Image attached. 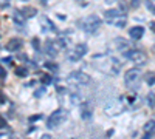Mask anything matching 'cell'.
<instances>
[{
	"label": "cell",
	"instance_id": "277c9868",
	"mask_svg": "<svg viewBox=\"0 0 155 139\" xmlns=\"http://www.w3.org/2000/svg\"><path fill=\"white\" fill-rule=\"evenodd\" d=\"M124 56L127 59H130L137 67H141V65H144L146 62H147V56L143 51H138V49H134V51L127 49V51H124Z\"/></svg>",
	"mask_w": 155,
	"mask_h": 139
},
{
	"label": "cell",
	"instance_id": "30bf717a",
	"mask_svg": "<svg viewBox=\"0 0 155 139\" xmlns=\"http://www.w3.org/2000/svg\"><path fill=\"white\" fill-rule=\"evenodd\" d=\"M118 16H124V12L121 11V9H107L106 12H104V17L107 19V22H110V20H113L115 17H118Z\"/></svg>",
	"mask_w": 155,
	"mask_h": 139
},
{
	"label": "cell",
	"instance_id": "4dcf8cb0",
	"mask_svg": "<svg viewBox=\"0 0 155 139\" xmlns=\"http://www.w3.org/2000/svg\"><path fill=\"white\" fill-rule=\"evenodd\" d=\"M107 2H115V0H107Z\"/></svg>",
	"mask_w": 155,
	"mask_h": 139
},
{
	"label": "cell",
	"instance_id": "3957f363",
	"mask_svg": "<svg viewBox=\"0 0 155 139\" xmlns=\"http://www.w3.org/2000/svg\"><path fill=\"white\" fill-rule=\"evenodd\" d=\"M140 79H141V71L138 68H132V70H127L126 74H124V84L127 87H138L140 84Z\"/></svg>",
	"mask_w": 155,
	"mask_h": 139
},
{
	"label": "cell",
	"instance_id": "cb8c5ba5",
	"mask_svg": "<svg viewBox=\"0 0 155 139\" xmlns=\"http://www.w3.org/2000/svg\"><path fill=\"white\" fill-rule=\"evenodd\" d=\"M0 128H6V121L0 116Z\"/></svg>",
	"mask_w": 155,
	"mask_h": 139
},
{
	"label": "cell",
	"instance_id": "8fae6325",
	"mask_svg": "<svg viewBox=\"0 0 155 139\" xmlns=\"http://www.w3.org/2000/svg\"><path fill=\"white\" fill-rule=\"evenodd\" d=\"M41 25H42V28L44 31H56V27H54V23L51 22L48 17H41Z\"/></svg>",
	"mask_w": 155,
	"mask_h": 139
},
{
	"label": "cell",
	"instance_id": "5bb4252c",
	"mask_svg": "<svg viewBox=\"0 0 155 139\" xmlns=\"http://www.w3.org/2000/svg\"><path fill=\"white\" fill-rule=\"evenodd\" d=\"M90 116H92V110H90V107L84 102L81 105V118L82 119H90Z\"/></svg>",
	"mask_w": 155,
	"mask_h": 139
},
{
	"label": "cell",
	"instance_id": "f1b7e54d",
	"mask_svg": "<svg viewBox=\"0 0 155 139\" xmlns=\"http://www.w3.org/2000/svg\"><path fill=\"white\" fill-rule=\"evenodd\" d=\"M141 139H150V134H146V136H143Z\"/></svg>",
	"mask_w": 155,
	"mask_h": 139
},
{
	"label": "cell",
	"instance_id": "603a6c76",
	"mask_svg": "<svg viewBox=\"0 0 155 139\" xmlns=\"http://www.w3.org/2000/svg\"><path fill=\"white\" fill-rule=\"evenodd\" d=\"M45 67H47L48 70H53V71H56V65H54V64H50V62H47Z\"/></svg>",
	"mask_w": 155,
	"mask_h": 139
},
{
	"label": "cell",
	"instance_id": "f546056e",
	"mask_svg": "<svg viewBox=\"0 0 155 139\" xmlns=\"http://www.w3.org/2000/svg\"><path fill=\"white\" fill-rule=\"evenodd\" d=\"M42 139H50V137L48 136H42Z\"/></svg>",
	"mask_w": 155,
	"mask_h": 139
},
{
	"label": "cell",
	"instance_id": "4fadbf2b",
	"mask_svg": "<svg viewBox=\"0 0 155 139\" xmlns=\"http://www.w3.org/2000/svg\"><path fill=\"white\" fill-rule=\"evenodd\" d=\"M115 46L118 48L121 53H124V51H127V49H129V43L124 39H121V37H118V39L115 40Z\"/></svg>",
	"mask_w": 155,
	"mask_h": 139
},
{
	"label": "cell",
	"instance_id": "9a60e30c",
	"mask_svg": "<svg viewBox=\"0 0 155 139\" xmlns=\"http://www.w3.org/2000/svg\"><path fill=\"white\" fill-rule=\"evenodd\" d=\"M22 14H23V17H34V16H36V9H33V8H25Z\"/></svg>",
	"mask_w": 155,
	"mask_h": 139
},
{
	"label": "cell",
	"instance_id": "d4e9b609",
	"mask_svg": "<svg viewBox=\"0 0 155 139\" xmlns=\"http://www.w3.org/2000/svg\"><path fill=\"white\" fill-rule=\"evenodd\" d=\"M0 77H2V79H5V77H6V71H5V68H3V67H0Z\"/></svg>",
	"mask_w": 155,
	"mask_h": 139
},
{
	"label": "cell",
	"instance_id": "484cf974",
	"mask_svg": "<svg viewBox=\"0 0 155 139\" xmlns=\"http://www.w3.org/2000/svg\"><path fill=\"white\" fill-rule=\"evenodd\" d=\"M39 45H41V43H39V39H33V46L34 48H39Z\"/></svg>",
	"mask_w": 155,
	"mask_h": 139
},
{
	"label": "cell",
	"instance_id": "d6986e66",
	"mask_svg": "<svg viewBox=\"0 0 155 139\" xmlns=\"http://www.w3.org/2000/svg\"><path fill=\"white\" fill-rule=\"evenodd\" d=\"M42 82L44 84H51V82H53V79H51V76H42Z\"/></svg>",
	"mask_w": 155,
	"mask_h": 139
},
{
	"label": "cell",
	"instance_id": "2e32d148",
	"mask_svg": "<svg viewBox=\"0 0 155 139\" xmlns=\"http://www.w3.org/2000/svg\"><path fill=\"white\" fill-rule=\"evenodd\" d=\"M16 74L20 76V77H25V76L28 74V70L25 68V67H17V68H16Z\"/></svg>",
	"mask_w": 155,
	"mask_h": 139
},
{
	"label": "cell",
	"instance_id": "7c38bea8",
	"mask_svg": "<svg viewBox=\"0 0 155 139\" xmlns=\"http://www.w3.org/2000/svg\"><path fill=\"white\" fill-rule=\"evenodd\" d=\"M22 48V40L20 39H11L6 45V49L8 51H17V49Z\"/></svg>",
	"mask_w": 155,
	"mask_h": 139
},
{
	"label": "cell",
	"instance_id": "4316f807",
	"mask_svg": "<svg viewBox=\"0 0 155 139\" xmlns=\"http://www.w3.org/2000/svg\"><path fill=\"white\" fill-rule=\"evenodd\" d=\"M39 119H41V115H34L30 118V121H39Z\"/></svg>",
	"mask_w": 155,
	"mask_h": 139
},
{
	"label": "cell",
	"instance_id": "ffe728a7",
	"mask_svg": "<svg viewBox=\"0 0 155 139\" xmlns=\"http://www.w3.org/2000/svg\"><path fill=\"white\" fill-rule=\"evenodd\" d=\"M147 104H149L150 108H153V93L149 94V97H147Z\"/></svg>",
	"mask_w": 155,
	"mask_h": 139
},
{
	"label": "cell",
	"instance_id": "52a82bcc",
	"mask_svg": "<svg viewBox=\"0 0 155 139\" xmlns=\"http://www.w3.org/2000/svg\"><path fill=\"white\" fill-rule=\"evenodd\" d=\"M59 45H58V42L56 40H48L47 42V45H45V51L48 53V54H51V56H56V53L59 51Z\"/></svg>",
	"mask_w": 155,
	"mask_h": 139
},
{
	"label": "cell",
	"instance_id": "9c48e42d",
	"mask_svg": "<svg viewBox=\"0 0 155 139\" xmlns=\"http://www.w3.org/2000/svg\"><path fill=\"white\" fill-rule=\"evenodd\" d=\"M73 54H76L74 59H79V57L85 56V54H87V45H85V43H78V45H74Z\"/></svg>",
	"mask_w": 155,
	"mask_h": 139
},
{
	"label": "cell",
	"instance_id": "e0dca14e",
	"mask_svg": "<svg viewBox=\"0 0 155 139\" xmlns=\"http://www.w3.org/2000/svg\"><path fill=\"white\" fill-rule=\"evenodd\" d=\"M14 20H16L17 23H22V22L25 20V17H23V14H22V12H19V11H14Z\"/></svg>",
	"mask_w": 155,
	"mask_h": 139
},
{
	"label": "cell",
	"instance_id": "8992f818",
	"mask_svg": "<svg viewBox=\"0 0 155 139\" xmlns=\"http://www.w3.org/2000/svg\"><path fill=\"white\" fill-rule=\"evenodd\" d=\"M104 111L107 113L109 116H118L124 111V105L121 102H109L104 108Z\"/></svg>",
	"mask_w": 155,
	"mask_h": 139
},
{
	"label": "cell",
	"instance_id": "83f0119b",
	"mask_svg": "<svg viewBox=\"0 0 155 139\" xmlns=\"http://www.w3.org/2000/svg\"><path fill=\"white\" fill-rule=\"evenodd\" d=\"M45 93V90H44V88H41V90H39V91H36V96H39V97H41L42 94Z\"/></svg>",
	"mask_w": 155,
	"mask_h": 139
},
{
	"label": "cell",
	"instance_id": "7a4b0ae2",
	"mask_svg": "<svg viewBox=\"0 0 155 139\" xmlns=\"http://www.w3.org/2000/svg\"><path fill=\"white\" fill-rule=\"evenodd\" d=\"M65 118H67V113L64 111V110H56V111H53L50 115V118H48V122H47V125H48V128H58L59 125L65 121Z\"/></svg>",
	"mask_w": 155,
	"mask_h": 139
},
{
	"label": "cell",
	"instance_id": "7402d4cb",
	"mask_svg": "<svg viewBox=\"0 0 155 139\" xmlns=\"http://www.w3.org/2000/svg\"><path fill=\"white\" fill-rule=\"evenodd\" d=\"M147 9H149L150 12L155 11V9H153V0H149V2H147Z\"/></svg>",
	"mask_w": 155,
	"mask_h": 139
},
{
	"label": "cell",
	"instance_id": "ba28073f",
	"mask_svg": "<svg viewBox=\"0 0 155 139\" xmlns=\"http://www.w3.org/2000/svg\"><path fill=\"white\" fill-rule=\"evenodd\" d=\"M143 34H144V28H143V27H134V28L129 30V36H130L134 40L141 39V37H143Z\"/></svg>",
	"mask_w": 155,
	"mask_h": 139
},
{
	"label": "cell",
	"instance_id": "ac0fdd59",
	"mask_svg": "<svg viewBox=\"0 0 155 139\" xmlns=\"http://www.w3.org/2000/svg\"><path fill=\"white\" fill-rule=\"evenodd\" d=\"M153 125H155V122H153V121H149V122L146 124V127H144V130H146L147 133H149V131L152 133V131H153Z\"/></svg>",
	"mask_w": 155,
	"mask_h": 139
},
{
	"label": "cell",
	"instance_id": "6da1fadb",
	"mask_svg": "<svg viewBox=\"0 0 155 139\" xmlns=\"http://www.w3.org/2000/svg\"><path fill=\"white\" fill-rule=\"evenodd\" d=\"M81 27H82V30H84L85 33L93 34V33H96V31L99 30V27H101V19H99L98 16L92 14V16L85 17V19L81 22Z\"/></svg>",
	"mask_w": 155,
	"mask_h": 139
},
{
	"label": "cell",
	"instance_id": "44dd1931",
	"mask_svg": "<svg viewBox=\"0 0 155 139\" xmlns=\"http://www.w3.org/2000/svg\"><path fill=\"white\" fill-rule=\"evenodd\" d=\"M147 84H149L150 87L153 85V73H149V74H147Z\"/></svg>",
	"mask_w": 155,
	"mask_h": 139
},
{
	"label": "cell",
	"instance_id": "5b68a950",
	"mask_svg": "<svg viewBox=\"0 0 155 139\" xmlns=\"http://www.w3.org/2000/svg\"><path fill=\"white\" fill-rule=\"evenodd\" d=\"M88 81H90V77L82 71H74V73L68 74V82L74 84V85H85V84H88Z\"/></svg>",
	"mask_w": 155,
	"mask_h": 139
}]
</instances>
